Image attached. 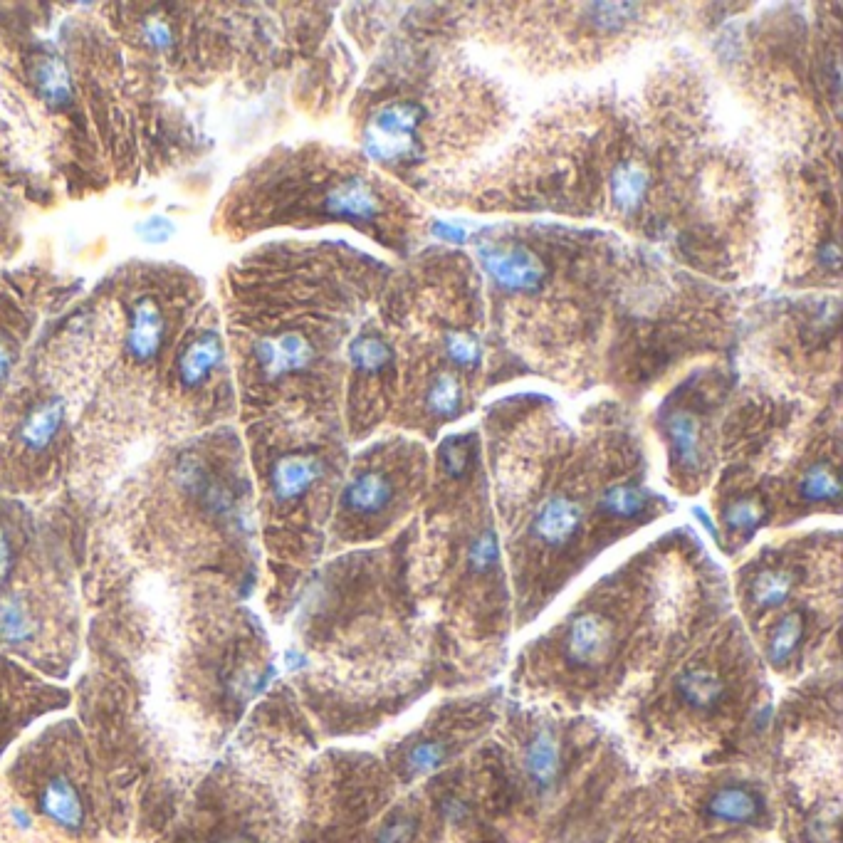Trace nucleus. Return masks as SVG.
I'll return each instance as SVG.
<instances>
[{"mask_svg":"<svg viewBox=\"0 0 843 843\" xmlns=\"http://www.w3.org/2000/svg\"><path fill=\"white\" fill-rule=\"evenodd\" d=\"M62 418H65V403H62V399L40 403V406H35L28 413V418L20 426V443L28 450L47 448L52 438L57 436V431H60Z\"/></svg>","mask_w":843,"mask_h":843,"instance_id":"15","label":"nucleus"},{"mask_svg":"<svg viewBox=\"0 0 843 843\" xmlns=\"http://www.w3.org/2000/svg\"><path fill=\"white\" fill-rule=\"evenodd\" d=\"M10 369H13V349L5 342V337H0V384L8 379Z\"/></svg>","mask_w":843,"mask_h":843,"instance_id":"31","label":"nucleus"},{"mask_svg":"<svg viewBox=\"0 0 843 843\" xmlns=\"http://www.w3.org/2000/svg\"><path fill=\"white\" fill-rule=\"evenodd\" d=\"M443 465H445V473L453 475V478H460V475L468 473V465H470L468 443H465V441L445 443Z\"/></svg>","mask_w":843,"mask_h":843,"instance_id":"26","label":"nucleus"},{"mask_svg":"<svg viewBox=\"0 0 843 843\" xmlns=\"http://www.w3.org/2000/svg\"><path fill=\"white\" fill-rule=\"evenodd\" d=\"M616 646V628L599 611L579 614L569 623L564 638V653L577 668H596L611 658Z\"/></svg>","mask_w":843,"mask_h":843,"instance_id":"2","label":"nucleus"},{"mask_svg":"<svg viewBox=\"0 0 843 843\" xmlns=\"http://www.w3.org/2000/svg\"><path fill=\"white\" fill-rule=\"evenodd\" d=\"M174 233H176L174 223H171L169 218H164V216H151L139 225V238L146 240V243H154V245L166 243V240H169Z\"/></svg>","mask_w":843,"mask_h":843,"instance_id":"27","label":"nucleus"},{"mask_svg":"<svg viewBox=\"0 0 843 843\" xmlns=\"http://www.w3.org/2000/svg\"><path fill=\"white\" fill-rule=\"evenodd\" d=\"M40 809L45 811L47 819L67 831H80L85 824V806H82L80 792L65 774L47 779L43 794H40Z\"/></svg>","mask_w":843,"mask_h":843,"instance_id":"11","label":"nucleus"},{"mask_svg":"<svg viewBox=\"0 0 843 843\" xmlns=\"http://www.w3.org/2000/svg\"><path fill=\"white\" fill-rule=\"evenodd\" d=\"M668 441L675 463L685 470H698L703 465V436L690 413H673L668 418Z\"/></svg>","mask_w":843,"mask_h":843,"instance_id":"14","label":"nucleus"},{"mask_svg":"<svg viewBox=\"0 0 843 843\" xmlns=\"http://www.w3.org/2000/svg\"><path fill=\"white\" fill-rule=\"evenodd\" d=\"M253 352L258 366L270 379L297 374V371L307 369L314 359L312 342L302 332H295V329H292V332L287 329V332L263 337L255 344Z\"/></svg>","mask_w":843,"mask_h":843,"instance_id":"5","label":"nucleus"},{"mask_svg":"<svg viewBox=\"0 0 843 843\" xmlns=\"http://www.w3.org/2000/svg\"><path fill=\"white\" fill-rule=\"evenodd\" d=\"M675 693L693 710H715L725 700V680L715 668L693 666L675 680Z\"/></svg>","mask_w":843,"mask_h":843,"instance_id":"13","label":"nucleus"},{"mask_svg":"<svg viewBox=\"0 0 843 843\" xmlns=\"http://www.w3.org/2000/svg\"><path fill=\"white\" fill-rule=\"evenodd\" d=\"M839 473L831 463H816L811 465L804 473L799 483V495L804 497L806 502H826V500H839Z\"/></svg>","mask_w":843,"mask_h":843,"instance_id":"22","label":"nucleus"},{"mask_svg":"<svg viewBox=\"0 0 843 843\" xmlns=\"http://www.w3.org/2000/svg\"><path fill=\"white\" fill-rule=\"evenodd\" d=\"M394 495V480L384 470H364V473L354 475L349 480L342 495V505L349 512H354V515L371 517L384 512L391 505V500H394Z\"/></svg>","mask_w":843,"mask_h":843,"instance_id":"8","label":"nucleus"},{"mask_svg":"<svg viewBox=\"0 0 843 843\" xmlns=\"http://www.w3.org/2000/svg\"><path fill=\"white\" fill-rule=\"evenodd\" d=\"M601 512L614 520H633L641 517L648 510V492L641 485L633 483H616L604 490L599 500Z\"/></svg>","mask_w":843,"mask_h":843,"instance_id":"18","label":"nucleus"},{"mask_svg":"<svg viewBox=\"0 0 843 843\" xmlns=\"http://www.w3.org/2000/svg\"><path fill=\"white\" fill-rule=\"evenodd\" d=\"M584 527V507L569 495H552L532 517V537L544 547L559 549L572 542Z\"/></svg>","mask_w":843,"mask_h":843,"instance_id":"4","label":"nucleus"},{"mask_svg":"<svg viewBox=\"0 0 843 843\" xmlns=\"http://www.w3.org/2000/svg\"><path fill=\"white\" fill-rule=\"evenodd\" d=\"M35 631H38V623L18 596L0 599V641L25 643L35 636Z\"/></svg>","mask_w":843,"mask_h":843,"instance_id":"20","label":"nucleus"},{"mask_svg":"<svg viewBox=\"0 0 843 843\" xmlns=\"http://www.w3.org/2000/svg\"><path fill=\"white\" fill-rule=\"evenodd\" d=\"M804 631H806L804 611H789V614H784L782 619L774 623L772 633H769V646H767L769 661H772L777 668H782L784 663L792 661L794 653L799 651Z\"/></svg>","mask_w":843,"mask_h":843,"instance_id":"17","label":"nucleus"},{"mask_svg":"<svg viewBox=\"0 0 843 843\" xmlns=\"http://www.w3.org/2000/svg\"><path fill=\"white\" fill-rule=\"evenodd\" d=\"M144 38L146 43L156 50H166L171 45V30L161 18H151L144 23Z\"/></svg>","mask_w":843,"mask_h":843,"instance_id":"28","label":"nucleus"},{"mask_svg":"<svg viewBox=\"0 0 843 843\" xmlns=\"http://www.w3.org/2000/svg\"><path fill=\"white\" fill-rule=\"evenodd\" d=\"M525 772L530 777L534 792L547 797L557 789L559 779L564 772V755H562V740L554 725L542 722L537 730L532 732L530 742L525 747Z\"/></svg>","mask_w":843,"mask_h":843,"instance_id":"3","label":"nucleus"},{"mask_svg":"<svg viewBox=\"0 0 843 843\" xmlns=\"http://www.w3.org/2000/svg\"><path fill=\"white\" fill-rule=\"evenodd\" d=\"M349 361L361 374H379L391 364L389 342H384L379 334H361L349 347Z\"/></svg>","mask_w":843,"mask_h":843,"instance_id":"21","label":"nucleus"},{"mask_svg":"<svg viewBox=\"0 0 843 843\" xmlns=\"http://www.w3.org/2000/svg\"><path fill=\"white\" fill-rule=\"evenodd\" d=\"M448 759V747L438 740L416 742L406 752V772L413 777H426V774L438 772Z\"/></svg>","mask_w":843,"mask_h":843,"instance_id":"23","label":"nucleus"},{"mask_svg":"<svg viewBox=\"0 0 843 843\" xmlns=\"http://www.w3.org/2000/svg\"><path fill=\"white\" fill-rule=\"evenodd\" d=\"M322 478V463L314 455H285L270 473V490L277 502H295Z\"/></svg>","mask_w":843,"mask_h":843,"instance_id":"7","label":"nucleus"},{"mask_svg":"<svg viewBox=\"0 0 843 843\" xmlns=\"http://www.w3.org/2000/svg\"><path fill=\"white\" fill-rule=\"evenodd\" d=\"M164 314L151 297H139L132 307V322L127 334V352L134 361L146 364L156 359L161 342H164Z\"/></svg>","mask_w":843,"mask_h":843,"instance_id":"6","label":"nucleus"},{"mask_svg":"<svg viewBox=\"0 0 843 843\" xmlns=\"http://www.w3.org/2000/svg\"><path fill=\"white\" fill-rule=\"evenodd\" d=\"M497 542H495V534L492 532H483L478 539H473V544H470V567L475 569V572H490L492 567L497 564Z\"/></svg>","mask_w":843,"mask_h":843,"instance_id":"25","label":"nucleus"},{"mask_svg":"<svg viewBox=\"0 0 843 843\" xmlns=\"http://www.w3.org/2000/svg\"><path fill=\"white\" fill-rule=\"evenodd\" d=\"M797 586V572L784 567L762 569L750 584V599L757 609H777L792 596Z\"/></svg>","mask_w":843,"mask_h":843,"instance_id":"16","label":"nucleus"},{"mask_svg":"<svg viewBox=\"0 0 843 843\" xmlns=\"http://www.w3.org/2000/svg\"><path fill=\"white\" fill-rule=\"evenodd\" d=\"M705 814L722 824H757L764 814V801L755 789L727 784L710 794L705 801Z\"/></svg>","mask_w":843,"mask_h":843,"instance_id":"9","label":"nucleus"},{"mask_svg":"<svg viewBox=\"0 0 843 843\" xmlns=\"http://www.w3.org/2000/svg\"><path fill=\"white\" fill-rule=\"evenodd\" d=\"M223 843H250L248 839H230V841H223Z\"/></svg>","mask_w":843,"mask_h":843,"instance_id":"32","label":"nucleus"},{"mask_svg":"<svg viewBox=\"0 0 843 843\" xmlns=\"http://www.w3.org/2000/svg\"><path fill=\"white\" fill-rule=\"evenodd\" d=\"M223 359V342L218 332H203L201 337L193 339L183 354L178 356V381L186 389L206 384L208 376L216 371V366Z\"/></svg>","mask_w":843,"mask_h":843,"instance_id":"10","label":"nucleus"},{"mask_svg":"<svg viewBox=\"0 0 843 843\" xmlns=\"http://www.w3.org/2000/svg\"><path fill=\"white\" fill-rule=\"evenodd\" d=\"M426 408L436 418H455L463 408V386L450 371H438L426 391Z\"/></svg>","mask_w":843,"mask_h":843,"instance_id":"19","label":"nucleus"},{"mask_svg":"<svg viewBox=\"0 0 843 843\" xmlns=\"http://www.w3.org/2000/svg\"><path fill=\"white\" fill-rule=\"evenodd\" d=\"M10 569H13V547H10L8 537L0 532V584L8 579Z\"/></svg>","mask_w":843,"mask_h":843,"instance_id":"29","label":"nucleus"},{"mask_svg":"<svg viewBox=\"0 0 843 843\" xmlns=\"http://www.w3.org/2000/svg\"><path fill=\"white\" fill-rule=\"evenodd\" d=\"M495 285L505 292H534L544 285V260L522 243H488L478 250Z\"/></svg>","mask_w":843,"mask_h":843,"instance_id":"1","label":"nucleus"},{"mask_svg":"<svg viewBox=\"0 0 843 843\" xmlns=\"http://www.w3.org/2000/svg\"><path fill=\"white\" fill-rule=\"evenodd\" d=\"M418 819L413 814H394L379 829L376 843H408L416 836Z\"/></svg>","mask_w":843,"mask_h":843,"instance_id":"24","label":"nucleus"},{"mask_svg":"<svg viewBox=\"0 0 843 843\" xmlns=\"http://www.w3.org/2000/svg\"><path fill=\"white\" fill-rule=\"evenodd\" d=\"M30 77L33 85L45 99L50 109H65L72 102V77L67 65L62 62L60 55L55 52H45V55L35 57L30 65Z\"/></svg>","mask_w":843,"mask_h":843,"instance_id":"12","label":"nucleus"},{"mask_svg":"<svg viewBox=\"0 0 843 843\" xmlns=\"http://www.w3.org/2000/svg\"><path fill=\"white\" fill-rule=\"evenodd\" d=\"M443 814L448 816L450 821H460L463 816H468V806H465L463 799L448 797L443 801Z\"/></svg>","mask_w":843,"mask_h":843,"instance_id":"30","label":"nucleus"}]
</instances>
